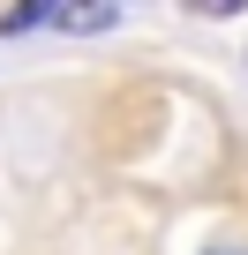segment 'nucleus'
Listing matches in <instances>:
<instances>
[{
  "label": "nucleus",
  "mask_w": 248,
  "mask_h": 255,
  "mask_svg": "<svg viewBox=\"0 0 248 255\" xmlns=\"http://www.w3.org/2000/svg\"><path fill=\"white\" fill-rule=\"evenodd\" d=\"M45 23H60V30H75V38H90V30H113L120 23V8L105 0V8H53Z\"/></svg>",
  "instance_id": "nucleus-1"
},
{
  "label": "nucleus",
  "mask_w": 248,
  "mask_h": 255,
  "mask_svg": "<svg viewBox=\"0 0 248 255\" xmlns=\"http://www.w3.org/2000/svg\"><path fill=\"white\" fill-rule=\"evenodd\" d=\"M211 255H241V248H211Z\"/></svg>",
  "instance_id": "nucleus-2"
}]
</instances>
